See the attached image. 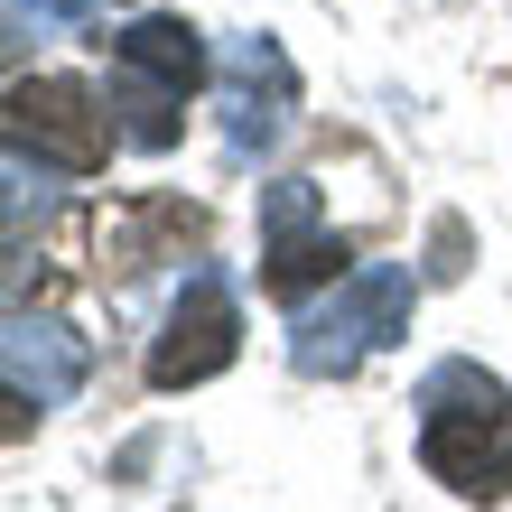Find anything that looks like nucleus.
<instances>
[{
    "label": "nucleus",
    "mask_w": 512,
    "mask_h": 512,
    "mask_svg": "<svg viewBox=\"0 0 512 512\" xmlns=\"http://www.w3.org/2000/svg\"><path fill=\"white\" fill-rule=\"evenodd\" d=\"M270 261V289H280V298H308V289H326V280H345V243H336V233H298V243H261Z\"/></svg>",
    "instance_id": "obj_9"
},
{
    "label": "nucleus",
    "mask_w": 512,
    "mask_h": 512,
    "mask_svg": "<svg viewBox=\"0 0 512 512\" xmlns=\"http://www.w3.org/2000/svg\"><path fill=\"white\" fill-rule=\"evenodd\" d=\"M0 382H10V419L28 410H66L84 391V336L56 317H10V336H0Z\"/></svg>",
    "instance_id": "obj_6"
},
{
    "label": "nucleus",
    "mask_w": 512,
    "mask_h": 512,
    "mask_svg": "<svg viewBox=\"0 0 512 512\" xmlns=\"http://www.w3.org/2000/svg\"><path fill=\"white\" fill-rule=\"evenodd\" d=\"M122 66L168 84V94H196L205 84V38L187 19H140V28H122Z\"/></svg>",
    "instance_id": "obj_7"
},
{
    "label": "nucleus",
    "mask_w": 512,
    "mask_h": 512,
    "mask_svg": "<svg viewBox=\"0 0 512 512\" xmlns=\"http://www.w3.org/2000/svg\"><path fill=\"white\" fill-rule=\"evenodd\" d=\"M289 112H298V66L280 56V38H261V28L233 38L224 47V149H233V168L270 159Z\"/></svg>",
    "instance_id": "obj_5"
},
{
    "label": "nucleus",
    "mask_w": 512,
    "mask_h": 512,
    "mask_svg": "<svg viewBox=\"0 0 512 512\" xmlns=\"http://www.w3.org/2000/svg\"><path fill=\"white\" fill-rule=\"evenodd\" d=\"M410 298H419V289H410L401 261H354L345 280L317 298V308L289 317V364L308 373V382L354 373L364 354H382V345L410 336Z\"/></svg>",
    "instance_id": "obj_2"
},
{
    "label": "nucleus",
    "mask_w": 512,
    "mask_h": 512,
    "mask_svg": "<svg viewBox=\"0 0 512 512\" xmlns=\"http://www.w3.org/2000/svg\"><path fill=\"white\" fill-rule=\"evenodd\" d=\"M419 466L466 503L512 494V391L475 364H438L419 382Z\"/></svg>",
    "instance_id": "obj_1"
},
{
    "label": "nucleus",
    "mask_w": 512,
    "mask_h": 512,
    "mask_svg": "<svg viewBox=\"0 0 512 512\" xmlns=\"http://www.w3.org/2000/svg\"><path fill=\"white\" fill-rule=\"evenodd\" d=\"M0 10H10V47H19V38H75L94 0H0Z\"/></svg>",
    "instance_id": "obj_11"
},
{
    "label": "nucleus",
    "mask_w": 512,
    "mask_h": 512,
    "mask_svg": "<svg viewBox=\"0 0 512 512\" xmlns=\"http://www.w3.org/2000/svg\"><path fill=\"white\" fill-rule=\"evenodd\" d=\"M112 112H122V140L131 149H177V112H187V94H168V84L149 75H112Z\"/></svg>",
    "instance_id": "obj_8"
},
{
    "label": "nucleus",
    "mask_w": 512,
    "mask_h": 512,
    "mask_svg": "<svg viewBox=\"0 0 512 512\" xmlns=\"http://www.w3.org/2000/svg\"><path fill=\"white\" fill-rule=\"evenodd\" d=\"M233 354H243V308H233V280H224V270H187V289L168 298L159 345H149V382H159V391H196V382H215Z\"/></svg>",
    "instance_id": "obj_3"
},
{
    "label": "nucleus",
    "mask_w": 512,
    "mask_h": 512,
    "mask_svg": "<svg viewBox=\"0 0 512 512\" xmlns=\"http://www.w3.org/2000/svg\"><path fill=\"white\" fill-rule=\"evenodd\" d=\"M308 224H317V177H280V187H261V243H298Z\"/></svg>",
    "instance_id": "obj_10"
},
{
    "label": "nucleus",
    "mask_w": 512,
    "mask_h": 512,
    "mask_svg": "<svg viewBox=\"0 0 512 512\" xmlns=\"http://www.w3.org/2000/svg\"><path fill=\"white\" fill-rule=\"evenodd\" d=\"M10 149H28L38 168H66V177H94L103 168V149H112V131H103V103L84 94V84H66V75H38V84H10Z\"/></svg>",
    "instance_id": "obj_4"
}]
</instances>
